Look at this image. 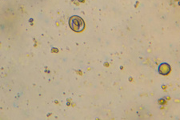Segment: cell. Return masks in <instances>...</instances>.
Masks as SVG:
<instances>
[{"mask_svg": "<svg viewBox=\"0 0 180 120\" xmlns=\"http://www.w3.org/2000/svg\"><path fill=\"white\" fill-rule=\"evenodd\" d=\"M159 73L163 75H166L170 73L171 71V66L167 63H163L161 64L159 67Z\"/></svg>", "mask_w": 180, "mask_h": 120, "instance_id": "2", "label": "cell"}, {"mask_svg": "<svg viewBox=\"0 0 180 120\" xmlns=\"http://www.w3.org/2000/svg\"><path fill=\"white\" fill-rule=\"evenodd\" d=\"M79 1H80V2H84L85 0H79Z\"/></svg>", "mask_w": 180, "mask_h": 120, "instance_id": "3", "label": "cell"}, {"mask_svg": "<svg viewBox=\"0 0 180 120\" xmlns=\"http://www.w3.org/2000/svg\"><path fill=\"white\" fill-rule=\"evenodd\" d=\"M69 26L75 32H81L85 28V23L83 19L77 15H74L69 19Z\"/></svg>", "mask_w": 180, "mask_h": 120, "instance_id": "1", "label": "cell"}]
</instances>
